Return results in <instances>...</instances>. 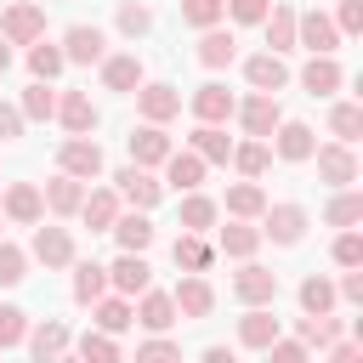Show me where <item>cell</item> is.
I'll use <instances>...</instances> for the list:
<instances>
[{"label": "cell", "mask_w": 363, "mask_h": 363, "mask_svg": "<svg viewBox=\"0 0 363 363\" xmlns=\"http://www.w3.org/2000/svg\"><path fill=\"white\" fill-rule=\"evenodd\" d=\"M0 40H6V45H34V40H45V11H40L34 0H11L6 17H0Z\"/></svg>", "instance_id": "1"}, {"label": "cell", "mask_w": 363, "mask_h": 363, "mask_svg": "<svg viewBox=\"0 0 363 363\" xmlns=\"http://www.w3.org/2000/svg\"><path fill=\"white\" fill-rule=\"evenodd\" d=\"M130 96H136V113H142L147 125H164V119H176V113H182V91H176V85H164V79H142Z\"/></svg>", "instance_id": "2"}, {"label": "cell", "mask_w": 363, "mask_h": 363, "mask_svg": "<svg viewBox=\"0 0 363 363\" xmlns=\"http://www.w3.org/2000/svg\"><path fill=\"white\" fill-rule=\"evenodd\" d=\"M57 170L74 176V182H96V176H102V147H96L91 136H68V142L57 147Z\"/></svg>", "instance_id": "3"}, {"label": "cell", "mask_w": 363, "mask_h": 363, "mask_svg": "<svg viewBox=\"0 0 363 363\" xmlns=\"http://www.w3.org/2000/svg\"><path fill=\"white\" fill-rule=\"evenodd\" d=\"M306 204H267L261 210V238H272V244H301L306 238Z\"/></svg>", "instance_id": "4"}, {"label": "cell", "mask_w": 363, "mask_h": 363, "mask_svg": "<svg viewBox=\"0 0 363 363\" xmlns=\"http://www.w3.org/2000/svg\"><path fill=\"white\" fill-rule=\"evenodd\" d=\"M295 45H306L312 57H335V45H340L335 17H323V11H295Z\"/></svg>", "instance_id": "5"}, {"label": "cell", "mask_w": 363, "mask_h": 363, "mask_svg": "<svg viewBox=\"0 0 363 363\" xmlns=\"http://www.w3.org/2000/svg\"><path fill=\"white\" fill-rule=\"evenodd\" d=\"M238 125H244V136H255V142H267L272 130H278V119H284V108H278V96H267V91H255V96H244L238 108Z\"/></svg>", "instance_id": "6"}, {"label": "cell", "mask_w": 363, "mask_h": 363, "mask_svg": "<svg viewBox=\"0 0 363 363\" xmlns=\"http://www.w3.org/2000/svg\"><path fill=\"white\" fill-rule=\"evenodd\" d=\"M312 147H318V136H312L306 119H278V130H272V153H278L284 164H306Z\"/></svg>", "instance_id": "7"}, {"label": "cell", "mask_w": 363, "mask_h": 363, "mask_svg": "<svg viewBox=\"0 0 363 363\" xmlns=\"http://www.w3.org/2000/svg\"><path fill=\"white\" fill-rule=\"evenodd\" d=\"M125 147H130V164H142V170H153V164H164L176 147H170V136H164V125H136L130 136H125Z\"/></svg>", "instance_id": "8"}, {"label": "cell", "mask_w": 363, "mask_h": 363, "mask_svg": "<svg viewBox=\"0 0 363 363\" xmlns=\"http://www.w3.org/2000/svg\"><path fill=\"white\" fill-rule=\"evenodd\" d=\"M233 295H238L244 306H272V301H278V272H267V267L244 261V267L233 272Z\"/></svg>", "instance_id": "9"}, {"label": "cell", "mask_w": 363, "mask_h": 363, "mask_svg": "<svg viewBox=\"0 0 363 363\" xmlns=\"http://www.w3.org/2000/svg\"><path fill=\"white\" fill-rule=\"evenodd\" d=\"M57 119H62V130H68V136H91L102 113H96L91 91H57Z\"/></svg>", "instance_id": "10"}, {"label": "cell", "mask_w": 363, "mask_h": 363, "mask_svg": "<svg viewBox=\"0 0 363 363\" xmlns=\"http://www.w3.org/2000/svg\"><path fill=\"white\" fill-rule=\"evenodd\" d=\"M312 159H318V182H329V187H352V182H357V153H352L346 142L312 147Z\"/></svg>", "instance_id": "11"}, {"label": "cell", "mask_w": 363, "mask_h": 363, "mask_svg": "<svg viewBox=\"0 0 363 363\" xmlns=\"http://www.w3.org/2000/svg\"><path fill=\"white\" fill-rule=\"evenodd\" d=\"M113 182H119V199H125L130 210H153V204L164 199V182H153V170H142V164H125Z\"/></svg>", "instance_id": "12"}, {"label": "cell", "mask_w": 363, "mask_h": 363, "mask_svg": "<svg viewBox=\"0 0 363 363\" xmlns=\"http://www.w3.org/2000/svg\"><path fill=\"white\" fill-rule=\"evenodd\" d=\"M0 216H6V221H17V227H40V216H45L40 187H34V182H11V187H6V199H0Z\"/></svg>", "instance_id": "13"}, {"label": "cell", "mask_w": 363, "mask_h": 363, "mask_svg": "<svg viewBox=\"0 0 363 363\" xmlns=\"http://www.w3.org/2000/svg\"><path fill=\"white\" fill-rule=\"evenodd\" d=\"M170 301H176V318H210V312H216V289H210L204 272H187V278L170 289Z\"/></svg>", "instance_id": "14"}, {"label": "cell", "mask_w": 363, "mask_h": 363, "mask_svg": "<svg viewBox=\"0 0 363 363\" xmlns=\"http://www.w3.org/2000/svg\"><path fill=\"white\" fill-rule=\"evenodd\" d=\"M62 57L91 68V62H102V57H108V34H102L96 23H74V28L62 34Z\"/></svg>", "instance_id": "15"}, {"label": "cell", "mask_w": 363, "mask_h": 363, "mask_svg": "<svg viewBox=\"0 0 363 363\" xmlns=\"http://www.w3.org/2000/svg\"><path fill=\"white\" fill-rule=\"evenodd\" d=\"M187 102H193V119H199V125H221V119H233V108H238V96H233V91L221 85V79L199 85V91H193Z\"/></svg>", "instance_id": "16"}, {"label": "cell", "mask_w": 363, "mask_h": 363, "mask_svg": "<svg viewBox=\"0 0 363 363\" xmlns=\"http://www.w3.org/2000/svg\"><path fill=\"white\" fill-rule=\"evenodd\" d=\"M153 284V267H147V255H136V250H119V261L108 267V289H119V295H142Z\"/></svg>", "instance_id": "17"}, {"label": "cell", "mask_w": 363, "mask_h": 363, "mask_svg": "<svg viewBox=\"0 0 363 363\" xmlns=\"http://www.w3.org/2000/svg\"><path fill=\"white\" fill-rule=\"evenodd\" d=\"M130 318H136V323H142L147 335H164V329L176 323V301H170L164 289H153V284H147V289L136 295V306H130Z\"/></svg>", "instance_id": "18"}, {"label": "cell", "mask_w": 363, "mask_h": 363, "mask_svg": "<svg viewBox=\"0 0 363 363\" xmlns=\"http://www.w3.org/2000/svg\"><path fill=\"white\" fill-rule=\"evenodd\" d=\"M244 79H250V91L278 96V91L289 85V68H284V57H278V51H261V57H250V62H244Z\"/></svg>", "instance_id": "19"}, {"label": "cell", "mask_w": 363, "mask_h": 363, "mask_svg": "<svg viewBox=\"0 0 363 363\" xmlns=\"http://www.w3.org/2000/svg\"><path fill=\"white\" fill-rule=\"evenodd\" d=\"M74 216H79L91 233H108V227L119 221V193H113V187H96V193H85V199H79V210H74Z\"/></svg>", "instance_id": "20"}, {"label": "cell", "mask_w": 363, "mask_h": 363, "mask_svg": "<svg viewBox=\"0 0 363 363\" xmlns=\"http://www.w3.org/2000/svg\"><path fill=\"white\" fill-rule=\"evenodd\" d=\"M272 340H278V318H272V306H250V312L238 318V346L267 352Z\"/></svg>", "instance_id": "21"}, {"label": "cell", "mask_w": 363, "mask_h": 363, "mask_svg": "<svg viewBox=\"0 0 363 363\" xmlns=\"http://www.w3.org/2000/svg\"><path fill=\"white\" fill-rule=\"evenodd\" d=\"M28 352H34V363H57V357L68 352V323H62V318L34 323V329H28Z\"/></svg>", "instance_id": "22"}, {"label": "cell", "mask_w": 363, "mask_h": 363, "mask_svg": "<svg viewBox=\"0 0 363 363\" xmlns=\"http://www.w3.org/2000/svg\"><path fill=\"white\" fill-rule=\"evenodd\" d=\"M34 261H45V267H68L74 261V238H68V227H34Z\"/></svg>", "instance_id": "23"}, {"label": "cell", "mask_w": 363, "mask_h": 363, "mask_svg": "<svg viewBox=\"0 0 363 363\" xmlns=\"http://www.w3.org/2000/svg\"><path fill=\"white\" fill-rule=\"evenodd\" d=\"M233 57H238L233 28H221V23H216V28H199V62H204V68H227Z\"/></svg>", "instance_id": "24"}, {"label": "cell", "mask_w": 363, "mask_h": 363, "mask_svg": "<svg viewBox=\"0 0 363 363\" xmlns=\"http://www.w3.org/2000/svg\"><path fill=\"white\" fill-rule=\"evenodd\" d=\"M102 85H108V91H125V96H130V91L142 85V57H136V51L102 57Z\"/></svg>", "instance_id": "25"}, {"label": "cell", "mask_w": 363, "mask_h": 363, "mask_svg": "<svg viewBox=\"0 0 363 363\" xmlns=\"http://www.w3.org/2000/svg\"><path fill=\"white\" fill-rule=\"evenodd\" d=\"M204 170H210V164H204V159H199L193 147H187V153H170V159H164V182H170L176 193H199Z\"/></svg>", "instance_id": "26"}, {"label": "cell", "mask_w": 363, "mask_h": 363, "mask_svg": "<svg viewBox=\"0 0 363 363\" xmlns=\"http://www.w3.org/2000/svg\"><path fill=\"white\" fill-rule=\"evenodd\" d=\"M40 199H45V210H51V216H74V210H79V199H85V182H74V176H62V170H57V176L40 187Z\"/></svg>", "instance_id": "27"}, {"label": "cell", "mask_w": 363, "mask_h": 363, "mask_svg": "<svg viewBox=\"0 0 363 363\" xmlns=\"http://www.w3.org/2000/svg\"><path fill=\"white\" fill-rule=\"evenodd\" d=\"M216 250L233 255V261H250V255L261 250V227H250V221H227V227L216 233Z\"/></svg>", "instance_id": "28"}, {"label": "cell", "mask_w": 363, "mask_h": 363, "mask_svg": "<svg viewBox=\"0 0 363 363\" xmlns=\"http://www.w3.org/2000/svg\"><path fill=\"white\" fill-rule=\"evenodd\" d=\"M187 147H193L204 164H227V159H233V142H227V130H221V125H193Z\"/></svg>", "instance_id": "29"}, {"label": "cell", "mask_w": 363, "mask_h": 363, "mask_svg": "<svg viewBox=\"0 0 363 363\" xmlns=\"http://www.w3.org/2000/svg\"><path fill=\"white\" fill-rule=\"evenodd\" d=\"M68 267H74V301L79 306H91V301L108 295V267L102 261H68Z\"/></svg>", "instance_id": "30"}, {"label": "cell", "mask_w": 363, "mask_h": 363, "mask_svg": "<svg viewBox=\"0 0 363 363\" xmlns=\"http://www.w3.org/2000/svg\"><path fill=\"white\" fill-rule=\"evenodd\" d=\"M91 318H96V329L102 335H125L136 318H130V295H102V301H91Z\"/></svg>", "instance_id": "31"}, {"label": "cell", "mask_w": 363, "mask_h": 363, "mask_svg": "<svg viewBox=\"0 0 363 363\" xmlns=\"http://www.w3.org/2000/svg\"><path fill=\"white\" fill-rule=\"evenodd\" d=\"M261 28H267V45L284 57V51H295V6H278L272 0V11L261 17Z\"/></svg>", "instance_id": "32"}, {"label": "cell", "mask_w": 363, "mask_h": 363, "mask_svg": "<svg viewBox=\"0 0 363 363\" xmlns=\"http://www.w3.org/2000/svg\"><path fill=\"white\" fill-rule=\"evenodd\" d=\"M340 79H346V74H340V62H335V57H312V62L301 68V85H306L312 96H335V91H340Z\"/></svg>", "instance_id": "33"}, {"label": "cell", "mask_w": 363, "mask_h": 363, "mask_svg": "<svg viewBox=\"0 0 363 363\" xmlns=\"http://www.w3.org/2000/svg\"><path fill=\"white\" fill-rule=\"evenodd\" d=\"M261 210H267L261 182H233V187H227V216H233V221H255Z\"/></svg>", "instance_id": "34"}, {"label": "cell", "mask_w": 363, "mask_h": 363, "mask_svg": "<svg viewBox=\"0 0 363 363\" xmlns=\"http://www.w3.org/2000/svg\"><path fill=\"white\" fill-rule=\"evenodd\" d=\"M108 233L119 238V250H136V255L153 244V221H147V210H130V216H119Z\"/></svg>", "instance_id": "35"}, {"label": "cell", "mask_w": 363, "mask_h": 363, "mask_svg": "<svg viewBox=\"0 0 363 363\" xmlns=\"http://www.w3.org/2000/svg\"><path fill=\"white\" fill-rule=\"evenodd\" d=\"M176 216H182V233H210L221 210H216V199H204V193H182V210H176Z\"/></svg>", "instance_id": "36"}, {"label": "cell", "mask_w": 363, "mask_h": 363, "mask_svg": "<svg viewBox=\"0 0 363 363\" xmlns=\"http://www.w3.org/2000/svg\"><path fill=\"white\" fill-rule=\"evenodd\" d=\"M170 255H176V267H187V272H204V267L216 261V250L204 244V233H182V238L170 244Z\"/></svg>", "instance_id": "37"}, {"label": "cell", "mask_w": 363, "mask_h": 363, "mask_svg": "<svg viewBox=\"0 0 363 363\" xmlns=\"http://www.w3.org/2000/svg\"><path fill=\"white\" fill-rule=\"evenodd\" d=\"M295 340L312 352V346H335L340 340V318H329V312H318V318H301L295 323Z\"/></svg>", "instance_id": "38"}, {"label": "cell", "mask_w": 363, "mask_h": 363, "mask_svg": "<svg viewBox=\"0 0 363 363\" xmlns=\"http://www.w3.org/2000/svg\"><path fill=\"white\" fill-rule=\"evenodd\" d=\"M62 68H68L62 45H51V40H34V45H28V74H34V79H57Z\"/></svg>", "instance_id": "39"}, {"label": "cell", "mask_w": 363, "mask_h": 363, "mask_svg": "<svg viewBox=\"0 0 363 363\" xmlns=\"http://www.w3.org/2000/svg\"><path fill=\"white\" fill-rule=\"evenodd\" d=\"M17 113H23V119H57V91H51V79H34V85L23 91V102H17Z\"/></svg>", "instance_id": "40"}, {"label": "cell", "mask_w": 363, "mask_h": 363, "mask_svg": "<svg viewBox=\"0 0 363 363\" xmlns=\"http://www.w3.org/2000/svg\"><path fill=\"white\" fill-rule=\"evenodd\" d=\"M233 164H238V176H244V182H255V176H267V164H272V147L250 136V142H238V147H233Z\"/></svg>", "instance_id": "41"}, {"label": "cell", "mask_w": 363, "mask_h": 363, "mask_svg": "<svg viewBox=\"0 0 363 363\" xmlns=\"http://www.w3.org/2000/svg\"><path fill=\"white\" fill-rule=\"evenodd\" d=\"M323 221H329V227H357V221H363V193H352V187H335V199H329Z\"/></svg>", "instance_id": "42"}, {"label": "cell", "mask_w": 363, "mask_h": 363, "mask_svg": "<svg viewBox=\"0 0 363 363\" xmlns=\"http://www.w3.org/2000/svg\"><path fill=\"white\" fill-rule=\"evenodd\" d=\"M329 130H335V142L352 147V142L363 136V108H357V102H335V108H329Z\"/></svg>", "instance_id": "43"}, {"label": "cell", "mask_w": 363, "mask_h": 363, "mask_svg": "<svg viewBox=\"0 0 363 363\" xmlns=\"http://www.w3.org/2000/svg\"><path fill=\"white\" fill-rule=\"evenodd\" d=\"M301 312H306V318H318V312H335V284H329L323 272H312V278L301 284Z\"/></svg>", "instance_id": "44"}, {"label": "cell", "mask_w": 363, "mask_h": 363, "mask_svg": "<svg viewBox=\"0 0 363 363\" xmlns=\"http://www.w3.org/2000/svg\"><path fill=\"white\" fill-rule=\"evenodd\" d=\"M79 357L85 363H125L119 357V335H102V329H85L79 335Z\"/></svg>", "instance_id": "45"}, {"label": "cell", "mask_w": 363, "mask_h": 363, "mask_svg": "<svg viewBox=\"0 0 363 363\" xmlns=\"http://www.w3.org/2000/svg\"><path fill=\"white\" fill-rule=\"evenodd\" d=\"M227 17V0H182V23L187 28H216Z\"/></svg>", "instance_id": "46"}, {"label": "cell", "mask_w": 363, "mask_h": 363, "mask_svg": "<svg viewBox=\"0 0 363 363\" xmlns=\"http://www.w3.org/2000/svg\"><path fill=\"white\" fill-rule=\"evenodd\" d=\"M147 28H153V11H147L142 0H119V34H125V40H142Z\"/></svg>", "instance_id": "47"}, {"label": "cell", "mask_w": 363, "mask_h": 363, "mask_svg": "<svg viewBox=\"0 0 363 363\" xmlns=\"http://www.w3.org/2000/svg\"><path fill=\"white\" fill-rule=\"evenodd\" d=\"M130 363H182V346L170 340V335H153V340H142L136 346V357Z\"/></svg>", "instance_id": "48"}, {"label": "cell", "mask_w": 363, "mask_h": 363, "mask_svg": "<svg viewBox=\"0 0 363 363\" xmlns=\"http://www.w3.org/2000/svg\"><path fill=\"white\" fill-rule=\"evenodd\" d=\"M23 278H28V255H23L17 244H6V238H0V284L11 289V284H23Z\"/></svg>", "instance_id": "49"}, {"label": "cell", "mask_w": 363, "mask_h": 363, "mask_svg": "<svg viewBox=\"0 0 363 363\" xmlns=\"http://www.w3.org/2000/svg\"><path fill=\"white\" fill-rule=\"evenodd\" d=\"M17 340H28V312L23 306H0V352L17 346Z\"/></svg>", "instance_id": "50"}, {"label": "cell", "mask_w": 363, "mask_h": 363, "mask_svg": "<svg viewBox=\"0 0 363 363\" xmlns=\"http://www.w3.org/2000/svg\"><path fill=\"white\" fill-rule=\"evenodd\" d=\"M335 261H340V267H363V238H357L352 227H340V238H335Z\"/></svg>", "instance_id": "51"}, {"label": "cell", "mask_w": 363, "mask_h": 363, "mask_svg": "<svg viewBox=\"0 0 363 363\" xmlns=\"http://www.w3.org/2000/svg\"><path fill=\"white\" fill-rule=\"evenodd\" d=\"M272 11V0H227V17L233 23H261Z\"/></svg>", "instance_id": "52"}, {"label": "cell", "mask_w": 363, "mask_h": 363, "mask_svg": "<svg viewBox=\"0 0 363 363\" xmlns=\"http://www.w3.org/2000/svg\"><path fill=\"white\" fill-rule=\"evenodd\" d=\"M335 28H340V34H363V0H340Z\"/></svg>", "instance_id": "53"}, {"label": "cell", "mask_w": 363, "mask_h": 363, "mask_svg": "<svg viewBox=\"0 0 363 363\" xmlns=\"http://www.w3.org/2000/svg\"><path fill=\"white\" fill-rule=\"evenodd\" d=\"M267 363H312V357H306L301 340H272V346H267Z\"/></svg>", "instance_id": "54"}, {"label": "cell", "mask_w": 363, "mask_h": 363, "mask_svg": "<svg viewBox=\"0 0 363 363\" xmlns=\"http://www.w3.org/2000/svg\"><path fill=\"white\" fill-rule=\"evenodd\" d=\"M335 301H346V306H357V301H363V272H357V267H346V278L335 284Z\"/></svg>", "instance_id": "55"}, {"label": "cell", "mask_w": 363, "mask_h": 363, "mask_svg": "<svg viewBox=\"0 0 363 363\" xmlns=\"http://www.w3.org/2000/svg\"><path fill=\"white\" fill-rule=\"evenodd\" d=\"M23 125H28V119L17 113V102H0V142H17V136H23Z\"/></svg>", "instance_id": "56"}, {"label": "cell", "mask_w": 363, "mask_h": 363, "mask_svg": "<svg viewBox=\"0 0 363 363\" xmlns=\"http://www.w3.org/2000/svg\"><path fill=\"white\" fill-rule=\"evenodd\" d=\"M329 363H363V352H357L352 340H335V346H329Z\"/></svg>", "instance_id": "57"}, {"label": "cell", "mask_w": 363, "mask_h": 363, "mask_svg": "<svg viewBox=\"0 0 363 363\" xmlns=\"http://www.w3.org/2000/svg\"><path fill=\"white\" fill-rule=\"evenodd\" d=\"M199 363H238V357H233V352H227V346H210V352H204V357H199Z\"/></svg>", "instance_id": "58"}, {"label": "cell", "mask_w": 363, "mask_h": 363, "mask_svg": "<svg viewBox=\"0 0 363 363\" xmlns=\"http://www.w3.org/2000/svg\"><path fill=\"white\" fill-rule=\"evenodd\" d=\"M6 68H11V45L0 40V74H6Z\"/></svg>", "instance_id": "59"}, {"label": "cell", "mask_w": 363, "mask_h": 363, "mask_svg": "<svg viewBox=\"0 0 363 363\" xmlns=\"http://www.w3.org/2000/svg\"><path fill=\"white\" fill-rule=\"evenodd\" d=\"M57 363H85V357H79V352H62V357H57Z\"/></svg>", "instance_id": "60"}, {"label": "cell", "mask_w": 363, "mask_h": 363, "mask_svg": "<svg viewBox=\"0 0 363 363\" xmlns=\"http://www.w3.org/2000/svg\"><path fill=\"white\" fill-rule=\"evenodd\" d=\"M0 227H6V216H0Z\"/></svg>", "instance_id": "61"}]
</instances>
